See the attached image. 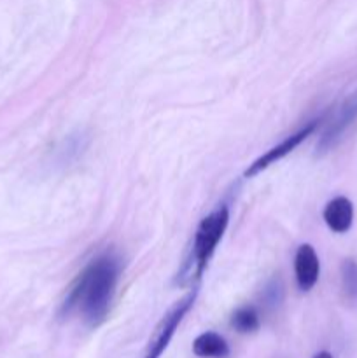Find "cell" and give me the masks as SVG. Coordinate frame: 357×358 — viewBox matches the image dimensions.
<instances>
[{"instance_id": "9", "label": "cell", "mask_w": 357, "mask_h": 358, "mask_svg": "<svg viewBox=\"0 0 357 358\" xmlns=\"http://www.w3.org/2000/svg\"><path fill=\"white\" fill-rule=\"evenodd\" d=\"M261 325V318H259L258 310L254 306H241L231 317V327L240 334H251L255 332Z\"/></svg>"}, {"instance_id": "10", "label": "cell", "mask_w": 357, "mask_h": 358, "mask_svg": "<svg viewBox=\"0 0 357 358\" xmlns=\"http://www.w3.org/2000/svg\"><path fill=\"white\" fill-rule=\"evenodd\" d=\"M342 287L349 299L357 301V262L345 259L342 264Z\"/></svg>"}, {"instance_id": "4", "label": "cell", "mask_w": 357, "mask_h": 358, "mask_svg": "<svg viewBox=\"0 0 357 358\" xmlns=\"http://www.w3.org/2000/svg\"><path fill=\"white\" fill-rule=\"evenodd\" d=\"M356 119H357V91L350 94V96L340 105L336 115L329 121V124L326 126V129L322 131L321 138H318L317 142V152L324 154L328 152L329 149H332V147L340 142L343 133L350 128V124H352Z\"/></svg>"}, {"instance_id": "8", "label": "cell", "mask_w": 357, "mask_h": 358, "mask_svg": "<svg viewBox=\"0 0 357 358\" xmlns=\"http://www.w3.org/2000/svg\"><path fill=\"white\" fill-rule=\"evenodd\" d=\"M192 353L200 358H226L230 355V345L217 332H203L192 341Z\"/></svg>"}, {"instance_id": "5", "label": "cell", "mask_w": 357, "mask_h": 358, "mask_svg": "<svg viewBox=\"0 0 357 358\" xmlns=\"http://www.w3.org/2000/svg\"><path fill=\"white\" fill-rule=\"evenodd\" d=\"M317 124H318V121L308 122V124L304 126V128H301L300 131L294 133V135H290V136H287V138L282 140V142H280L279 145H275V147H272V149H270V150H266V152L262 154L261 157H258V159H255L254 163L248 164V168H247V170H245V173H244L245 177H247V178L255 177V175L261 173L262 170H266V168H268V166L275 164L276 161H280V159H282V157H286L287 154L293 152V150L296 149V147L300 145V143L303 142L304 138H307V136H310L312 133L315 131Z\"/></svg>"}, {"instance_id": "3", "label": "cell", "mask_w": 357, "mask_h": 358, "mask_svg": "<svg viewBox=\"0 0 357 358\" xmlns=\"http://www.w3.org/2000/svg\"><path fill=\"white\" fill-rule=\"evenodd\" d=\"M196 296H198V290L192 289L191 292L186 294L181 301H177V303L168 310V313L164 315V317L161 318L160 324H158L156 331H154L153 338H150L149 345H147L144 358H161L164 350L170 345L172 338H174L175 332H177L178 325L182 324L184 317L189 313L192 304H195Z\"/></svg>"}, {"instance_id": "1", "label": "cell", "mask_w": 357, "mask_h": 358, "mask_svg": "<svg viewBox=\"0 0 357 358\" xmlns=\"http://www.w3.org/2000/svg\"><path fill=\"white\" fill-rule=\"evenodd\" d=\"M121 276V259L114 252H104L79 273L70 287L59 315L69 317L72 311H79L83 320L90 327H98L107 318L111 303L118 289Z\"/></svg>"}, {"instance_id": "11", "label": "cell", "mask_w": 357, "mask_h": 358, "mask_svg": "<svg viewBox=\"0 0 357 358\" xmlns=\"http://www.w3.org/2000/svg\"><path fill=\"white\" fill-rule=\"evenodd\" d=\"M314 358H332V355L329 352H318Z\"/></svg>"}, {"instance_id": "7", "label": "cell", "mask_w": 357, "mask_h": 358, "mask_svg": "<svg viewBox=\"0 0 357 358\" xmlns=\"http://www.w3.org/2000/svg\"><path fill=\"white\" fill-rule=\"evenodd\" d=\"M326 224H328L329 229L332 233L343 234L352 227L354 222V205L349 198L345 196H338V198H332L331 201L326 205L324 213Z\"/></svg>"}, {"instance_id": "2", "label": "cell", "mask_w": 357, "mask_h": 358, "mask_svg": "<svg viewBox=\"0 0 357 358\" xmlns=\"http://www.w3.org/2000/svg\"><path fill=\"white\" fill-rule=\"evenodd\" d=\"M227 222H230V210L224 205L219 206L216 212L206 215L200 222L195 234V240H192L191 259L188 262V268L191 269V273H189L191 278H202L203 271H205L206 264L212 259L217 245L223 240Z\"/></svg>"}, {"instance_id": "6", "label": "cell", "mask_w": 357, "mask_h": 358, "mask_svg": "<svg viewBox=\"0 0 357 358\" xmlns=\"http://www.w3.org/2000/svg\"><path fill=\"white\" fill-rule=\"evenodd\" d=\"M294 273H296V282L300 290L308 292L317 283L321 275V262H318L317 252L312 245L304 243L298 248L296 257H294Z\"/></svg>"}]
</instances>
